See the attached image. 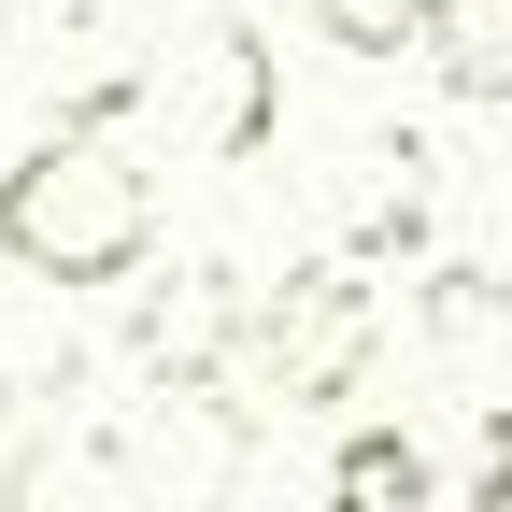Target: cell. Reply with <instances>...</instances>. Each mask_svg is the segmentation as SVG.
Wrapping results in <instances>:
<instances>
[{
  "instance_id": "obj_1",
  "label": "cell",
  "mask_w": 512,
  "mask_h": 512,
  "mask_svg": "<svg viewBox=\"0 0 512 512\" xmlns=\"http://www.w3.org/2000/svg\"><path fill=\"white\" fill-rule=\"evenodd\" d=\"M128 72L86 86L57 128H29L0 157V242H15L29 285H128L157 256V171L128 157Z\"/></svg>"
},
{
  "instance_id": "obj_2",
  "label": "cell",
  "mask_w": 512,
  "mask_h": 512,
  "mask_svg": "<svg viewBox=\"0 0 512 512\" xmlns=\"http://www.w3.org/2000/svg\"><path fill=\"white\" fill-rule=\"evenodd\" d=\"M370 342H384V313H370L356 271H285V299H242V356L285 399H342L370 370Z\"/></svg>"
},
{
  "instance_id": "obj_3",
  "label": "cell",
  "mask_w": 512,
  "mask_h": 512,
  "mask_svg": "<svg viewBox=\"0 0 512 512\" xmlns=\"http://www.w3.org/2000/svg\"><path fill=\"white\" fill-rule=\"evenodd\" d=\"M328 512H441V456L413 427H342L328 441Z\"/></svg>"
},
{
  "instance_id": "obj_4",
  "label": "cell",
  "mask_w": 512,
  "mask_h": 512,
  "mask_svg": "<svg viewBox=\"0 0 512 512\" xmlns=\"http://www.w3.org/2000/svg\"><path fill=\"white\" fill-rule=\"evenodd\" d=\"M313 15H328V43H356V57H399L427 0H313Z\"/></svg>"
},
{
  "instance_id": "obj_5",
  "label": "cell",
  "mask_w": 512,
  "mask_h": 512,
  "mask_svg": "<svg viewBox=\"0 0 512 512\" xmlns=\"http://www.w3.org/2000/svg\"><path fill=\"white\" fill-rule=\"evenodd\" d=\"M0 100H15V29H0ZM0 157H15V128H0Z\"/></svg>"
}]
</instances>
